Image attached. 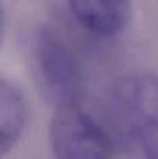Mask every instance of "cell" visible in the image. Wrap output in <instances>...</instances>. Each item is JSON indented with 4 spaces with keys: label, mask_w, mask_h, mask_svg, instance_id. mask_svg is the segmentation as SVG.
Masks as SVG:
<instances>
[{
    "label": "cell",
    "mask_w": 158,
    "mask_h": 159,
    "mask_svg": "<svg viewBox=\"0 0 158 159\" xmlns=\"http://www.w3.org/2000/svg\"><path fill=\"white\" fill-rule=\"evenodd\" d=\"M27 103L17 88L0 80V158L20 141L27 124Z\"/></svg>",
    "instance_id": "obj_4"
},
{
    "label": "cell",
    "mask_w": 158,
    "mask_h": 159,
    "mask_svg": "<svg viewBox=\"0 0 158 159\" xmlns=\"http://www.w3.org/2000/svg\"><path fill=\"white\" fill-rule=\"evenodd\" d=\"M55 159H114L112 140L109 137H94L78 141L59 151Z\"/></svg>",
    "instance_id": "obj_5"
},
{
    "label": "cell",
    "mask_w": 158,
    "mask_h": 159,
    "mask_svg": "<svg viewBox=\"0 0 158 159\" xmlns=\"http://www.w3.org/2000/svg\"><path fill=\"white\" fill-rule=\"evenodd\" d=\"M76 21L100 38H114L132 18V0H67Z\"/></svg>",
    "instance_id": "obj_3"
},
{
    "label": "cell",
    "mask_w": 158,
    "mask_h": 159,
    "mask_svg": "<svg viewBox=\"0 0 158 159\" xmlns=\"http://www.w3.org/2000/svg\"><path fill=\"white\" fill-rule=\"evenodd\" d=\"M115 130L132 159H158V75L132 71L111 93Z\"/></svg>",
    "instance_id": "obj_1"
},
{
    "label": "cell",
    "mask_w": 158,
    "mask_h": 159,
    "mask_svg": "<svg viewBox=\"0 0 158 159\" xmlns=\"http://www.w3.org/2000/svg\"><path fill=\"white\" fill-rule=\"evenodd\" d=\"M4 35H6V13L3 3L0 0V48H2L3 41H4Z\"/></svg>",
    "instance_id": "obj_6"
},
{
    "label": "cell",
    "mask_w": 158,
    "mask_h": 159,
    "mask_svg": "<svg viewBox=\"0 0 158 159\" xmlns=\"http://www.w3.org/2000/svg\"><path fill=\"white\" fill-rule=\"evenodd\" d=\"M27 60L34 81L55 105L80 99L83 74L76 55L48 27L34 30L27 43Z\"/></svg>",
    "instance_id": "obj_2"
}]
</instances>
